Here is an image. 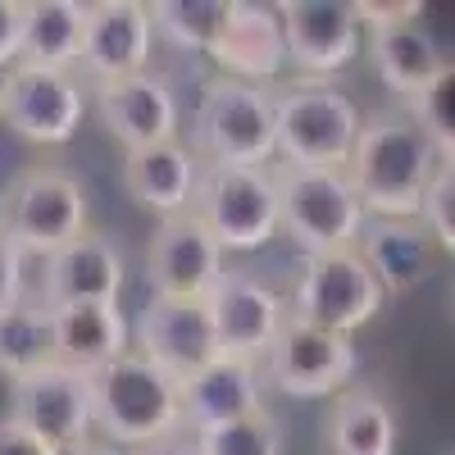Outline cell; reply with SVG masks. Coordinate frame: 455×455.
<instances>
[{
  "instance_id": "6da1fadb",
  "label": "cell",
  "mask_w": 455,
  "mask_h": 455,
  "mask_svg": "<svg viewBox=\"0 0 455 455\" xmlns=\"http://www.w3.org/2000/svg\"><path fill=\"white\" fill-rule=\"evenodd\" d=\"M442 164L451 160L437 156L433 141L401 109V114H373L360 124V137L341 173L355 187L364 219H414Z\"/></svg>"
},
{
  "instance_id": "7a4b0ae2",
  "label": "cell",
  "mask_w": 455,
  "mask_h": 455,
  "mask_svg": "<svg viewBox=\"0 0 455 455\" xmlns=\"http://www.w3.org/2000/svg\"><path fill=\"white\" fill-rule=\"evenodd\" d=\"M92 428L119 451H141L182 433V383L146 355L124 351L92 378Z\"/></svg>"
},
{
  "instance_id": "3957f363",
  "label": "cell",
  "mask_w": 455,
  "mask_h": 455,
  "mask_svg": "<svg viewBox=\"0 0 455 455\" xmlns=\"http://www.w3.org/2000/svg\"><path fill=\"white\" fill-rule=\"evenodd\" d=\"M364 114L337 83L296 78L274 92V146L278 164L296 169H347Z\"/></svg>"
},
{
  "instance_id": "277c9868",
  "label": "cell",
  "mask_w": 455,
  "mask_h": 455,
  "mask_svg": "<svg viewBox=\"0 0 455 455\" xmlns=\"http://www.w3.org/2000/svg\"><path fill=\"white\" fill-rule=\"evenodd\" d=\"M192 156L201 164H242L269 169L278 160L274 146V87H255L237 78L205 83L192 119Z\"/></svg>"
},
{
  "instance_id": "5b68a950",
  "label": "cell",
  "mask_w": 455,
  "mask_h": 455,
  "mask_svg": "<svg viewBox=\"0 0 455 455\" xmlns=\"http://www.w3.org/2000/svg\"><path fill=\"white\" fill-rule=\"evenodd\" d=\"M278 187V228L306 251H355L364 233V210L355 201V187L341 169H296V164H269Z\"/></svg>"
},
{
  "instance_id": "8992f818",
  "label": "cell",
  "mask_w": 455,
  "mask_h": 455,
  "mask_svg": "<svg viewBox=\"0 0 455 455\" xmlns=\"http://www.w3.org/2000/svg\"><path fill=\"white\" fill-rule=\"evenodd\" d=\"M192 214L219 251H259L278 237V187L274 169H242V164H201Z\"/></svg>"
},
{
  "instance_id": "52a82bcc",
  "label": "cell",
  "mask_w": 455,
  "mask_h": 455,
  "mask_svg": "<svg viewBox=\"0 0 455 455\" xmlns=\"http://www.w3.org/2000/svg\"><path fill=\"white\" fill-rule=\"evenodd\" d=\"M0 233L28 259H46L87 233V192L64 169H28L0 192Z\"/></svg>"
},
{
  "instance_id": "ba28073f",
  "label": "cell",
  "mask_w": 455,
  "mask_h": 455,
  "mask_svg": "<svg viewBox=\"0 0 455 455\" xmlns=\"http://www.w3.org/2000/svg\"><path fill=\"white\" fill-rule=\"evenodd\" d=\"M383 287L369 274V264L355 251H328V255H306L291 287V315L300 323H315L341 337H355L364 323L383 315Z\"/></svg>"
},
{
  "instance_id": "9c48e42d",
  "label": "cell",
  "mask_w": 455,
  "mask_h": 455,
  "mask_svg": "<svg viewBox=\"0 0 455 455\" xmlns=\"http://www.w3.org/2000/svg\"><path fill=\"white\" fill-rule=\"evenodd\" d=\"M355 369H360V355L351 337L300 323V319H287L274 337V347L264 351V378L283 396H296V401L347 392Z\"/></svg>"
},
{
  "instance_id": "30bf717a",
  "label": "cell",
  "mask_w": 455,
  "mask_h": 455,
  "mask_svg": "<svg viewBox=\"0 0 455 455\" xmlns=\"http://www.w3.org/2000/svg\"><path fill=\"white\" fill-rule=\"evenodd\" d=\"M87 114L83 78L14 64L0 73V119L32 146H64L78 137Z\"/></svg>"
},
{
  "instance_id": "8fae6325",
  "label": "cell",
  "mask_w": 455,
  "mask_h": 455,
  "mask_svg": "<svg viewBox=\"0 0 455 455\" xmlns=\"http://www.w3.org/2000/svg\"><path fill=\"white\" fill-rule=\"evenodd\" d=\"M278 23L287 64L315 83H332L364 46V19L351 0H283Z\"/></svg>"
},
{
  "instance_id": "7c38bea8",
  "label": "cell",
  "mask_w": 455,
  "mask_h": 455,
  "mask_svg": "<svg viewBox=\"0 0 455 455\" xmlns=\"http://www.w3.org/2000/svg\"><path fill=\"white\" fill-rule=\"evenodd\" d=\"M10 419L51 451L96 437V428H92V378L73 373L55 360L42 364L36 373H28V378H14L10 383Z\"/></svg>"
},
{
  "instance_id": "4fadbf2b",
  "label": "cell",
  "mask_w": 455,
  "mask_h": 455,
  "mask_svg": "<svg viewBox=\"0 0 455 455\" xmlns=\"http://www.w3.org/2000/svg\"><path fill=\"white\" fill-rule=\"evenodd\" d=\"M201 306H205L210 328H214V347L228 360L259 364L264 351L274 347L278 328L287 323V300L269 283H259L242 269H223Z\"/></svg>"
},
{
  "instance_id": "5bb4252c",
  "label": "cell",
  "mask_w": 455,
  "mask_h": 455,
  "mask_svg": "<svg viewBox=\"0 0 455 455\" xmlns=\"http://www.w3.org/2000/svg\"><path fill=\"white\" fill-rule=\"evenodd\" d=\"M414 5H360L364 28H373V68L383 87L396 96H419L428 83H437L451 68V55H442L437 36L414 19Z\"/></svg>"
},
{
  "instance_id": "9a60e30c",
  "label": "cell",
  "mask_w": 455,
  "mask_h": 455,
  "mask_svg": "<svg viewBox=\"0 0 455 455\" xmlns=\"http://www.w3.org/2000/svg\"><path fill=\"white\" fill-rule=\"evenodd\" d=\"M150 51H156V28H150L141 0H96V5H87L78 64L96 87L146 73Z\"/></svg>"
},
{
  "instance_id": "2e32d148",
  "label": "cell",
  "mask_w": 455,
  "mask_h": 455,
  "mask_svg": "<svg viewBox=\"0 0 455 455\" xmlns=\"http://www.w3.org/2000/svg\"><path fill=\"white\" fill-rule=\"evenodd\" d=\"M96 114H100V128L124 146V156L160 146V141H178V124H182L169 78H160L150 68L137 73V78L96 87Z\"/></svg>"
},
{
  "instance_id": "e0dca14e",
  "label": "cell",
  "mask_w": 455,
  "mask_h": 455,
  "mask_svg": "<svg viewBox=\"0 0 455 455\" xmlns=\"http://www.w3.org/2000/svg\"><path fill=\"white\" fill-rule=\"evenodd\" d=\"M128 337H132L137 355H146L156 369L178 378V383H187L196 369H205L219 355L214 328H210V315L201 300H160L156 296Z\"/></svg>"
},
{
  "instance_id": "ac0fdd59",
  "label": "cell",
  "mask_w": 455,
  "mask_h": 455,
  "mask_svg": "<svg viewBox=\"0 0 455 455\" xmlns=\"http://www.w3.org/2000/svg\"><path fill=\"white\" fill-rule=\"evenodd\" d=\"M46 278L36 287V296L46 306H119V291L128 283L124 251L114 246L105 233H83L55 255L42 259Z\"/></svg>"
},
{
  "instance_id": "d6986e66",
  "label": "cell",
  "mask_w": 455,
  "mask_h": 455,
  "mask_svg": "<svg viewBox=\"0 0 455 455\" xmlns=\"http://www.w3.org/2000/svg\"><path fill=\"white\" fill-rule=\"evenodd\" d=\"M146 269L160 300H205L223 274V251L192 214H178L156 228L146 246Z\"/></svg>"
},
{
  "instance_id": "ffe728a7",
  "label": "cell",
  "mask_w": 455,
  "mask_h": 455,
  "mask_svg": "<svg viewBox=\"0 0 455 455\" xmlns=\"http://www.w3.org/2000/svg\"><path fill=\"white\" fill-rule=\"evenodd\" d=\"M259 410H264V378H259V364L251 360L214 355L205 369H196L182 383V428L187 433L233 424Z\"/></svg>"
},
{
  "instance_id": "44dd1931",
  "label": "cell",
  "mask_w": 455,
  "mask_h": 455,
  "mask_svg": "<svg viewBox=\"0 0 455 455\" xmlns=\"http://www.w3.org/2000/svg\"><path fill=\"white\" fill-rule=\"evenodd\" d=\"M355 255L369 264L383 296H410L437 269V246L419 219H369L355 242Z\"/></svg>"
},
{
  "instance_id": "7402d4cb",
  "label": "cell",
  "mask_w": 455,
  "mask_h": 455,
  "mask_svg": "<svg viewBox=\"0 0 455 455\" xmlns=\"http://www.w3.org/2000/svg\"><path fill=\"white\" fill-rule=\"evenodd\" d=\"M214 64H219L223 78L269 87L278 73H283V64H287L278 5L233 0V10H228V28H223V42L214 51Z\"/></svg>"
},
{
  "instance_id": "603a6c76",
  "label": "cell",
  "mask_w": 455,
  "mask_h": 455,
  "mask_svg": "<svg viewBox=\"0 0 455 455\" xmlns=\"http://www.w3.org/2000/svg\"><path fill=\"white\" fill-rule=\"evenodd\" d=\"M196 169H201V160L192 156L187 141H160V146L128 150L124 156V187L146 214H156L164 223V219H178L192 210Z\"/></svg>"
},
{
  "instance_id": "cb8c5ba5",
  "label": "cell",
  "mask_w": 455,
  "mask_h": 455,
  "mask_svg": "<svg viewBox=\"0 0 455 455\" xmlns=\"http://www.w3.org/2000/svg\"><path fill=\"white\" fill-rule=\"evenodd\" d=\"M51 328H55V364L87 378H96L124 351H132L128 319L119 306H55Z\"/></svg>"
},
{
  "instance_id": "d4e9b609",
  "label": "cell",
  "mask_w": 455,
  "mask_h": 455,
  "mask_svg": "<svg viewBox=\"0 0 455 455\" xmlns=\"http://www.w3.org/2000/svg\"><path fill=\"white\" fill-rule=\"evenodd\" d=\"M83 23H87L83 0H28L19 64L73 73L78 68V51H83Z\"/></svg>"
},
{
  "instance_id": "484cf974",
  "label": "cell",
  "mask_w": 455,
  "mask_h": 455,
  "mask_svg": "<svg viewBox=\"0 0 455 455\" xmlns=\"http://www.w3.org/2000/svg\"><path fill=\"white\" fill-rule=\"evenodd\" d=\"M328 442L332 455H396V414L378 392H337Z\"/></svg>"
},
{
  "instance_id": "4316f807",
  "label": "cell",
  "mask_w": 455,
  "mask_h": 455,
  "mask_svg": "<svg viewBox=\"0 0 455 455\" xmlns=\"http://www.w3.org/2000/svg\"><path fill=\"white\" fill-rule=\"evenodd\" d=\"M55 360V328L51 306L42 296H19L14 306L0 310V378H28Z\"/></svg>"
},
{
  "instance_id": "83f0119b",
  "label": "cell",
  "mask_w": 455,
  "mask_h": 455,
  "mask_svg": "<svg viewBox=\"0 0 455 455\" xmlns=\"http://www.w3.org/2000/svg\"><path fill=\"white\" fill-rule=\"evenodd\" d=\"M228 10H233V0H160V5H146L156 36L173 42L178 51H196L210 60L223 42Z\"/></svg>"
},
{
  "instance_id": "f1b7e54d",
  "label": "cell",
  "mask_w": 455,
  "mask_h": 455,
  "mask_svg": "<svg viewBox=\"0 0 455 455\" xmlns=\"http://www.w3.org/2000/svg\"><path fill=\"white\" fill-rule=\"evenodd\" d=\"M283 446H287L283 424L274 419L269 410L196 433V451L201 455H283Z\"/></svg>"
},
{
  "instance_id": "f546056e",
  "label": "cell",
  "mask_w": 455,
  "mask_h": 455,
  "mask_svg": "<svg viewBox=\"0 0 455 455\" xmlns=\"http://www.w3.org/2000/svg\"><path fill=\"white\" fill-rule=\"evenodd\" d=\"M451 83H455V68H446L437 83H428L419 96H410V119H414V128H419L428 141H433V150L442 160H451L455 156V128H451Z\"/></svg>"
},
{
  "instance_id": "4dcf8cb0",
  "label": "cell",
  "mask_w": 455,
  "mask_h": 455,
  "mask_svg": "<svg viewBox=\"0 0 455 455\" xmlns=\"http://www.w3.org/2000/svg\"><path fill=\"white\" fill-rule=\"evenodd\" d=\"M424 223V233L433 237L437 251H455V164H442L428 182V192L419 201V214H414Z\"/></svg>"
},
{
  "instance_id": "1f68e13d",
  "label": "cell",
  "mask_w": 455,
  "mask_h": 455,
  "mask_svg": "<svg viewBox=\"0 0 455 455\" xmlns=\"http://www.w3.org/2000/svg\"><path fill=\"white\" fill-rule=\"evenodd\" d=\"M23 23H28V0H0V73L19 64Z\"/></svg>"
},
{
  "instance_id": "d6a6232c",
  "label": "cell",
  "mask_w": 455,
  "mask_h": 455,
  "mask_svg": "<svg viewBox=\"0 0 455 455\" xmlns=\"http://www.w3.org/2000/svg\"><path fill=\"white\" fill-rule=\"evenodd\" d=\"M23 264H28V255L0 233V310L5 306H14L19 296H28V274H23Z\"/></svg>"
},
{
  "instance_id": "836d02e7",
  "label": "cell",
  "mask_w": 455,
  "mask_h": 455,
  "mask_svg": "<svg viewBox=\"0 0 455 455\" xmlns=\"http://www.w3.org/2000/svg\"><path fill=\"white\" fill-rule=\"evenodd\" d=\"M0 455H51V446H42L32 433H23L14 419H0Z\"/></svg>"
},
{
  "instance_id": "e575fe53",
  "label": "cell",
  "mask_w": 455,
  "mask_h": 455,
  "mask_svg": "<svg viewBox=\"0 0 455 455\" xmlns=\"http://www.w3.org/2000/svg\"><path fill=\"white\" fill-rule=\"evenodd\" d=\"M128 455H201L196 451V433H173V437H160V442H150L141 451H128Z\"/></svg>"
},
{
  "instance_id": "d590c367",
  "label": "cell",
  "mask_w": 455,
  "mask_h": 455,
  "mask_svg": "<svg viewBox=\"0 0 455 455\" xmlns=\"http://www.w3.org/2000/svg\"><path fill=\"white\" fill-rule=\"evenodd\" d=\"M51 455H128V451H119V446H109V442H100V437H87V442H73V446H60V451H51Z\"/></svg>"
}]
</instances>
